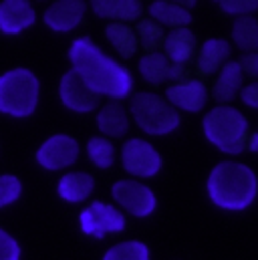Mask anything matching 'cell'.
Returning a JSON list of instances; mask_svg holds the SVG:
<instances>
[{
  "label": "cell",
  "mask_w": 258,
  "mask_h": 260,
  "mask_svg": "<svg viewBox=\"0 0 258 260\" xmlns=\"http://www.w3.org/2000/svg\"><path fill=\"white\" fill-rule=\"evenodd\" d=\"M123 166L137 178H151L162 168V157L151 143L145 139H129L121 151Z\"/></svg>",
  "instance_id": "7"
},
{
  "label": "cell",
  "mask_w": 258,
  "mask_h": 260,
  "mask_svg": "<svg viewBox=\"0 0 258 260\" xmlns=\"http://www.w3.org/2000/svg\"><path fill=\"white\" fill-rule=\"evenodd\" d=\"M232 41L244 53L258 51V20L254 18V14H244L234 18Z\"/></svg>",
  "instance_id": "23"
},
{
  "label": "cell",
  "mask_w": 258,
  "mask_h": 260,
  "mask_svg": "<svg viewBox=\"0 0 258 260\" xmlns=\"http://www.w3.org/2000/svg\"><path fill=\"white\" fill-rule=\"evenodd\" d=\"M230 57V43L224 39H208L200 49L198 65L204 73L212 75L218 69H222Z\"/></svg>",
  "instance_id": "20"
},
{
  "label": "cell",
  "mask_w": 258,
  "mask_h": 260,
  "mask_svg": "<svg viewBox=\"0 0 258 260\" xmlns=\"http://www.w3.org/2000/svg\"><path fill=\"white\" fill-rule=\"evenodd\" d=\"M79 157V143L69 135L49 137L37 151V161L47 170H61L71 166Z\"/></svg>",
  "instance_id": "10"
},
{
  "label": "cell",
  "mask_w": 258,
  "mask_h": 260,
  "mask_svg": "<svg viewBox=\"0 0 258 260\" xmlns=\"http://www.w3.org/2000/svg\"><path fill=\"white\" fill-rule=\"evenodd\" d=\"M99 97L101 95H97L83 81V77L75 69L67 71L63 75V81H61V99H63V103L69 109H73L77 113H89V111H93L99 105Z\"/></svg>",
  "instance_id": "9"
},
{
  "label": "cell",
  "mask_w": 258,
  "mask_h": 260,
  "mask_svg": "<svg viewBox=\"0 0 258 260\" xmlns=\"http://www.w3.org/2000/svg\"><path fill=\"white\" fill-rule=\"evenodd\" d=\"M164 55L176 63V65H184L186 61H190L196 51V35L188 26H180V28H170V32L164 37Z\"/></svg>",
  "instance_id": "15"
},
{
  "label": "cell",
  "mask_w": 258,
  "mask_h": 260,
  "mask_svg": "<svg viewBox=\"0 0 258 260\" xmlns=\"http://www.w3.org/2000/svg\"><path fill=\"white\" fill-rule=\"evenodd\" d=\"M103 260H149V250L143 242L129 240V242L111 246L105 252Z\"/></svg>",
  "instance_id": "25"
},
{
  "label": "cell",
  "mask_w": 258,
  "mask_h": 260,
  "mask_svg": "<svg viewBox=\"0 0 258 260\" xmlns=\"http://www.w3.org/2000/svg\"><path fill=\"white\" fill-rule=\"evenodd\" d=\"M93 188H95V180L85 172H71L59 182V194L67 202H83L85 198H89Z\"/></svg>",
  "instance_id": "21"
},
{
  "label": "cell",
  "mask_w": 258,
  "mask_h": 260,
  "mask_svg": "<svg viewBox=\"0 0 258 260\" xmlns=\"http://www.w3.org/2000/svg\"><path fill=\"white\" fill-rule=\"evenodd\" d=\"M149 18L159 22L162 26L168 28H180V26H190L192 22V12L186 6H180L170 0H153L147 8Z\"/></svg>",
  "instance_id": "17"
},
{
  "label": "cell",
  "mask_w": 258,
  "mask_h": 260,
  "mask_svg": "<svg viewBox=\"0 0 258 260\" xmlns=\"http://www.w3.org/2000/svg\"><path fill=\"white\" fill-rule=\"evenodd\" d=\"M166 97L174 107H180L184 111L196 113L206 105L208 93H206V87L200 81H188V83L172 85L166 91Z\"/></svg>",
  "instance_id": "16"
},
{
  "label": "cell",
  "mask_w": 258,
  "mask_h": 260,
  "mask_svg": "<svg viewBox=\"0 0 258 260\" xmlns=\"http://www.w3.org/2000/svg\"><path fill=\"white\" fill-rule=\"evenodd\" d=\"M135 35H137V41L141 43V47L147 51H155L164 43V37H166L164 26L159 22H155L153 18H141L137 22Z\"/></svg>",
  "instance_id": "24"
},
{
  "label": "cell",
  "mask_w": 258,
  "mask_h": 260,
  "mask_svg": "<svg viewBox=\"0 0 258 260\" xmlns=\"http://www.w3.org/2000/svg\"><path fill=\"white\" fill-rule=\"evenodd\" d=\"M131 115L149 135H166L180 125V115L174 105L153 93H137L131 99Z\"/></svg>",
  "instance_id": "5"
},
{
  "label": "cell",
  "mask_w": 258,
  "mask_h": 260,
  "mask_svg": "<svg viewBox=\"0 0 258 260\" xmlns=\"http://www.w3.org/2000/svg\"><path fill=\"white\" fill-rule=\"evenodd\" d=\"M87 12V0H55L43 14L45 24L55 32L75 30Z\"/></svg>",
  "instance_id": "11"
},
{
  "label": "cell",
  "mask_w": 258,
  "mask_h": 260,
  "mask_svg": "<svg viewBox=\"0 0 258 260\" xmlns=\"http://www.w3.org/2000/svg\"><path fill=\"white\" fill-rule=\"evenodd\" d=\"M242 81H244V71H242L240 63H236V61L224 63V67L220 69V77L214 85V91H212L216 101L228 103L230 99H234L236 93L242 89Z\"/></svg>",
  "instance_id": "18"
},
{
  "label": "cell",
  "mask_w": 258,
  "mask_h": 260,
  "mask_svg": "<svg viewBox=\"0 0 258 260\" xmlns=\"http://www.w3.org/2000/svg\"><path fill=\"white\" fill-rule=\"evenodd\" d=\"M20 258V248L16 240L0 228V260H18Z\"/></svg>",
  "instance_id": "29"
},
{
  "label": "cell",
  "mask_w": 258,
  "mask_h": 260,
  "mask_svg": "<svg viewBox=\"0 0 258 260\" xmlns=\"http://www.w3.org/2000/svg\"><path fill=\"white\" fill-rule=\"evenodd\" d=\"M246 117L230 105L214 107L204 117L206 137L226 153H242V149L246 147Z\"/></svg>",
  "instance_id": "4"
},
{
  "label": "cell",
  "mask_w": 258,
  "mask_h": 260,
  "mask_svg": "<svg viewBox=\"0 0 258 260\" xmlns=\"http://www.w3.org/2000/svg\"><path fill=\"white\" fill-rule=\"evenodd\" d=\"M238 63H240L244 73H248V75H252V77H258V51L246 53Z\"/></svg>",
  "instance_id": "30"
},
{
  "label": "cell",
  "mask_w": 258,
  "mask_h": 260,
  "mask_svg": "<svg viewBox=\"0 0 258 260\" xmlns=\"http://www.w3.org/2000/svg\"><path fill=\"white\" fill-rule=\"evenodd\" d=\"M69 61L83 81L97 93L123 99L131 91V75L123 65L105 55L89 37H79L69 47Z\"/></svg>",
  "instance_id": "1"
},
{
  "label": "cell",
  "mask_w": 258,
  "mask_h": 260,
  "mask_svg": "<svg viewBox=\"0 0 258 260\" xmlns=\"http://www.w3.org/2000/svg\"><path fill=\"white\" fill-rule=\"evenodd\" d=\"M39 79L28 69H12L0 77V111L12 117H28L37 109Z\"/></svg>",
  "instance_id": "3"
},
{
  "label": "cell",
  "mask_w": 258,
  "mask_h": 260,
  "mask_svg": "<svg viewBox=\"0 0 258 260\" xmlns=\"http://www.w3.org/2000/svg\"><path fill=\"white\" fill-rule=\"evenodd\" d=\"M97 127L101 133L111 135V137H121L127 133L129 119L125 109L121 107L119 101H109L97 115Z\"/></svg>",
  "instance_id": "19"
},
{
  "label": "cell",
  "mask_w": 258,
  "mask_h": 260,
  "mask_svg": "<svg viewBox=\"0 0 258 260\" xmlns=\"http://www.w3.org/2000/svg\"><path fill=\"white\" fill-rule=\"evenodd\" d=\"M170 2H176V4H180V6H186V8H194L198 0H170Z\"/></svg>",
  "instance_id": "32"
},
{
  "label": "cell",
  "mask_w": 258,
  "mask_h": 260,
  "mask_svg": "<svg viewBox=\"0 0 258 260\" xmlns=\"http://www.w3.org/2000/svg\"><path fill=\"white\" fill-rule=\"evenodd\" d=\"M81 230L85 234H93L97 238H103L105 232H119L125 228V218L123 214L103 202H93L89 208L81 212Z\"/></svg>",
  "instance_id": "6"
},
{
  "label": "cell",
  "mask_w": 258,
  "mask_h": 260,
  "mask_svg": "<svg viewBox=\"0 0 258 260\" xmlns=\"http://www.w3.org/2000/svg\"><path fill=\"white\" fill-rule=\"evenodd\" d=\"M105 37L111 43V47L123 57L131 59L137 51V35L127 22H109L105 26Z\"/></svg>",
  "instance_id": "22"
},
{
  "label": "cell",
  "mask_w": 258,
  "mask_h": 260,
  "mask_svg": "<svg viewBox=\"0 0 258 260\" xmlns=\"http://www.w3.org/2000/svg\"><path fill=\"white\" fill-rule=\"evenodd\" d=\"M87 153L97 168H109L115 161V147L105 137H91L87 143Z\"/></svg>",
  "instance_id": "26"
},
{
  "label": "cell",
  "mask_w": 258,
  "mask_h": 260,
  "mask_svg": "<svg viewBox=\"0 0 258 260\" xmlns=\"http://www.w3.org/2000/svg\"><path fill=\"white\" fill-rule=\"evenodd\" d=\"M240 97H242V101H244L248 107L258 109V83L246 85V87L240 91Z\"/></svg>",
  "instance_id": "31"
},
{
  "label": "cell",
  "mask_w": 258,
  "mask_h": 260,
  "mask_svg": "<svg viewBox=\"0 0 258 260\" xmlns=\"http://www.w3.org/2000/svg\"><path fill=\"white\" fill-rule=\"evenodd\" d=\"M139 73L147 83L159 85L164 81H176L184 75V65L172 63L164 53H147L139 61Z\"/></svg>",
  "instance_id": "13"
},
{
  "label": "cell",
  "mask_w": 258,
  "mask_h": 260,
  "mask_svg": "<svg viewBox=\"0 0 258 260\" xmlns=\"http://www.w3.org/2000/svg\"><path fill=\"white\" fill-rule=\"evenodd\" d=\"M20 182L14 176H0V208L12 204L20 196Z\"/></svg>",
  "instance_id": "27"
},
{
  "label": "cell",
  "mask_w": 258,
  "mask_h": 260,
  "mask_svg": "<svg viewBox=\"0 0 258 260\" xmlns=\"http://www.w3.org/2000/svg\"><path fill=\"white\" fill-rule=\"evenodd\" d=\"M89 6L99 18L111 22H131L143 12L141 0H89Z\"/></svg>",
  "instance_id": "14"
},
{
  "label": "cell",
  "mask_w": 258,
  "mask_h": 260,
  "mask_svg": "<svg viewBox=\"0 0 258 260\" xmlns=\"http://www.w3.org/2000/svg\"><path fill=\"white\" fill-rule=\"evenodd\" d=\"M258 192L256 174L236 161L218 164L208 178V194L224 210H244L252 204Z\"/></svg>",
  "instance_id": "2"
},
{
  "label": "cell",
  "mask_w": 258,
  "mask_h": 260,
  "mask_svg": "<svg viewBox=\"0 0 258 260\" xmlns=\"http://www.w3.org/2000/svg\"><path fill=\"white\" fill-rule=\"evenodd\" d=\"M214 2H220V0H214Z\"/></svg>",
  "instance_id": "34"
},
{
  "label": "cell",
  "mask_w": 258,
  "mask_h": 260,
  "mask_svg": "<svg viewBox=\"0 0 258 260\" xmlns=\"http://www.w3.org/2000/svg\"><path fill=\"white\" fill-rule=\"evenodd\" d=\"M218 4L226 14H232V16L254 14L258 10V0H220Z\"/></svg>",
  "instance_id": "28"
},
{
  "label": "cell",
  "mask_w": 258,
  "mask_h": 260,
  "mask_svg": "<svg viewBox=\"0 0 258 260\" xmlns=\"http://www.w3.org/2000/svg\"><path fill=\"white\" fill-rule=\"evenodd\" d=\"M37 22V10L30 0H0V32L20 35Z\"/></svg>",
  "instance_id": "12"
},
{
  "label": "cell",
  "mask_w": 258,
  "mask_h": 260,
  "mask_svg": "<svg viewBox=\"0 0 258 260\" xmlns=\"http://www.w3.org/2000/svg\"><path fill=\"white\" fill-rule=\"evenodd\" d=\"M111 192H113V198L127 210L129 214H133L137 218L149 216L157 206L155 194L141 182L121 180V182H117L113 186Z\"/></svg>",
  "instance_id": "8"
},
{
  "label": "cell",
  "mask_w": 258,
  "mask_h": 260,
  "mask_svg": "<svg viewBox=\"0 0 258 260\" xmlns=\"http://www.w3.org/2000/svg\"><path fill=\"white\" fill-rule=\"evenodd\" d=\"M250 151H258V131L250 137Z\"/></svg>",
  "instance_id": "33"
}]
</instances>
